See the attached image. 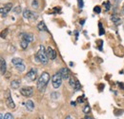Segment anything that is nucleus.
<instances>
[{"instance_id":"nucleus-1","label":"nucleus","mask_w":124,"mask_h":119,"mask_svg":"<svg viewBox=\"0 0 124 119\" xmlns=\"http://www.w3.org/2000/svg\"><path fill=\"white\" fill-rule=\"evenodd\" d=\"M50 80V74L47 72H43L37 80V89L39 91H43Z\"/></svg>"},{"instance_id":"nucleus-2","label":"nucleus","mask_w":124,"mask_h":119,"mask_svg":"<svg viewBox=\"0 0 124 119\" xmlns=\"http://www.w3.org/2000/svg\"><path fill=\"white\" fill-rule=\"evenodd\" d=\"M35 60L37 62H40L41 64L43 65H46L49 62V57H48V54H47V52L45 51V48L44 46H40L39 47V50L35 55Z\"/></svg>"},{"instance_id":"nucleus-3","label":"nucleus","mask_w":124,"mask_h":119,"mask_svg":"<svg viewBox=\"0 0 124 119\" xmlns=\"http://www.w3.org/2000/svg\"><path fill=\"white\" fill-rule=\"evenodd\" d=\"M62 84V77L59 74V73H56L55 74L53 75L52 77V85L54 89H58Z\"/></svg>"},{"instance_id":"nucleus-4","label":"nucleus","mask_w":124,"mask_h":119,"mask_svg":"<svg viewBox=\"0 0 124 119\" xmlns=\"http://www.w3.org/2000/svg\"><path fill=\"white\" fill-rule=\"evenodd\" d=\"M25 78H26L28 81H34V80L37 78V70L34 69V68H31V70L27 73Z\"/></svg>"},{"instance_id":"nucleus-5","label":"nucleus","mask_w":124,"mask_h":119,"mask_svg":"<svg viewBox=\"0 0 124 119\" xmlns=\"http://www.w3.org/2000/svg\"><path fill=\"white\" fill-rule=\"evenodd\" d=\"M20 93L25 97H31L33 94V89L31 87H23L20 89Z\"/></svg>"},{"instance_id":"nucleus-6","label":"nucleus","mask_w":124,"mask_h":119,"mask_svg":"<svg viewBox=\"0 0 124 119\" xmlns=\"http://www.w3.org/2000/svg\"><path fill=\"white\" fill-rule=\"evenodd\" d=\"M23 17H24L25 19H29V20H35V19L37 18V15L34 14L33 12L30 11V10L26 9V10H24V12H23Z\"/></svg>"},{"instance_id":"nucleus-7","label":"nucleus","mask_w":124,"mask_h":119,"mask_svg":"<svg viewBox=\"0 0 124 119\" xmlns=\"http://www.w3.org/2000/svg\"><path fill=\"white\" fill-rule=\"evenodd\" d=\"M13 9V4L12 3H6L2 8H1V16L2 17H6L8 13L11 12Z\"/></svg>"},{"instance_id":"nucleus-8","label":"nucleus","mask_w":124,"mask_h":119,"mask_svg":"<svg viewBox=\"0 0 124 119\" xmlns=\"http://www.w3.org/2000/svg\"><path fill=\"white\" fill-rule=\"evenodd\" d=\"M6 105H7V107H8V108H10V109H15V108H16V104H15V102L13 101V99H12V96H11V94H10L9 90H7Z\"/></svg>"},{"instance_id":"nucleus-9","label":"nucleus","mask_w":124,"mask_h":119,"mask_svg":"<svg viewBox=\"0 0 124 119\" xmlns=\"http://www.w3.org/2000/svg\"><path fill=\"white\" fill-rule=\"evenodd\" d=\"M46 52H47V54H48L49 59L54 60L56 58V52H55V51H54L52 47H48L46 49Z\"/></svg>"},{"instance_id":"nucleus-10","label":"nucleus","mask_w":124,"mask_h":119,"mask_svg":"<svg viewBox=\"0 0 124 119\" xmlns=\"http://www.w3.org/2000/svg\"><path fill=\"white\" fill-rule=\"evenodd\" d=\"M58 73H59V74L61 75L62 79H69L70 78V71H69V69H67V68H62L60 69L59 71H58Z\"/></svg>"},{"instance_id":"nucleus-11","label":"nucleus","mask_w":124,"mask_h":119,"mask_svg":"<svg viewBox=\"0 0 124 119\" xmlns=\"http://www.w3.org/2000/svg\"><path fill=\"white\" fill-rule=\"evenodd\" d=\"M22 38H23V39H26V40L29 41V42L33 41V35H32V33H30V32H25V33H23V34H22Z\"/></svg>"},{"instance_id":"nucleus-12","label":"nucleus","mask_w":124,"mask_h":119,"mask_svg":"<svg viewBox=\"0 0 124 119\" xmlns=\"http://www.w3.org/2000/svg\"><path fill=\"white\" fill-rule=\"evenodd\" d=\"M37 29H38V30H40V31H49L46 24L43 21H41V22H39L37 24Z\"/></svg>"},{"instance_id":"nucleus-13","label":"nucleus","mask_w":124,"mask_h":119,"mask_svg":"<svg viewBox=\"0 0 124 119\" xmlns=\"http://www.w3.org/2000/svg\"><path fill=\"white\" fill-rule=\"evenodd\" d=\"M25 105H26V109H27L29 112H32V111H33V109H34V104H33V102H32L31 100H28Z\"/></svg>"},{"instance_id":"nucleus-14","label":"nucleus","mask_w":124,"mask_h":119,"mask_svg":"<svg viewBox=\"0 0 124 119\" xmlns=\"http://www.w3.org/2000/svg\"><path fill=\"white\" fill-rule=\"evenodd\" d=\"M20 84H21V82L19 81V80H13L12 82H11V88L12 89H18L19 87H20Z\"/></svg>"},{"instance_id":"nucleus-15","label":"nucleus","mask_w":124,"mask_h":119,"mask_svg":"<svg viewBox=\"0 0 124 119\" xmlns=\"http://www.w3.org/2000/svg\"><path fill=\"white\" fill-rule=\"evenodd\" d=\"M30 44V42L29 41H27L26 39H21V41H20V47H21V49L22 50H26L27 48H28V46Z\"/></svg>"},{"instance_id":"nucleus-16","label":"nucleus","mask_w":124,"mask_h":119,"mask_svg":"<svg viewBox=\"0 0 124 119\" xmlns=\"http://www.w3.org/2000/svg\"><path fill=\"white\" fill-rule=\"evenodd\" d=\"M6 73V61L3 57H1V74L4 75Z\"/></svg>"},{"instance_id":"nucleus-17","label":"nucleus","mask_w":124,"mask_h":119,"mask_svg":"<svg viewBox=\"0 0 124 119\" xmlns=\"http://www.w3.org/2000/svg\"><path fill=\"white\" fill-rule=\"evenodd\" d=\"M15 67H16V70H17L18 72H20V73L24 72V71H25V69H26V67H25L24 63H20V64H17V65H16Z\"/></svg>"},{"instance_id":"nucleus-18","label":"nucleus","mask_w":124,"mask_h":119,"mask_svg":"<svg viewBox=\"0 0 124 119\" xmlns=\"http://www.w3.org/2000/svg\"><path fill=\"white\" fill-rule=\"evenodd\" d=\"M111 19H112V21L116 24V25H118V24H120V22H121V19L118 17V16H116V15H112L111 16Z\"/></svg>"},{"instance_id":"nucleus-19","label":"nucleus","mask_w":124,"mask_h":119,"mask_svg":"<svg viewBox=\"0 0 124 119\" xmlns=\"http://www.w3.org/2000/svg\"><path fill=\"white\" fill-rule=\"evenodd\" d=\"M69 84H70V86H71L72 88L75 89L76 84H77V79H75L74 77H70V78H69Z\"/></svg>"},{"instance_id":"nucleus-20","label":"nucleus","mask_w":124,"mask_h":119,"mask_svg":"<svg viewBox=\"0 0 124 119\" xmlns=\"http://www.w3.org/2000/svg\"><path fill=\"white\" fill-rule=\"evenodd\" d=\"M20 63H23V60L21 59V58H13L12 59V64L14 66H16L17 64H20Z\"/></svg>"},{"instance_id":"nucleus-21","label":"nucleus","mask_w":124,"mask_h":119,"mask_svg":"<svg viewBox=\"0 0 124 119\" xmlns=\"http://www.w3.org/2000/svg\"><path fill=\"white\" fill-rule=\"evenodd\" d=\"M31 7H32L33 9H37V8L39 7L38 1H37V0H32V2H31Z\"/></svg>"},{"instance_id":"nucleus-22","label":"nucleus","mask_w":124,"mask_h":119,"mask_svg":"<svg viewBox=\"0 0 124 119\" xmlns=\"http://www.w3.org/2000/svg\"><path fill=\"white\" fill-rule=\"evenodd\" d=\"M3 119H14V116L12 115V113L7 112V113L4 115V118H3Z\"/></svg>"},{"instance_id":"nucleus-23","label":"nucleus","mask_w":124,"mask_h":119,"mask_svg":"<svg viewBox=\"0 0 124 119\" xmlns=\"http://www.w3.org/2000/svg\"><path fill=\"white\" fill-rule=\"evenodd\" d=\"M51 97H52L53 99H57V98L59 97V93H58V92H53V93L51 94Z\"/></svg>"},{"instance_id":"nucleus-24","label":"nucleus","mask_w":124,"mask_h":119,"mask_svg":"<svg viewBox=\"0 0 124 119\" xmlns=\"http://www.w3.org/2000/svg\"><path fill=\"white\" fill-rule=\"evenodd\" d=\"M98 27H99V30H100V31H99V35H102V34L104 33V29L102 28V24H101L100 22L98 23Z\"/></svg>"},{"instance_id":"nucleus-25","label":"nucleus","mask_w":124,"mask_h":119,"mask_svg":"<svg viewBox=\"0 0 124 119\" xmlns=\"http://www.w3.org/2000/svg\"><path fill=\"white\" fill-rule=\"evenodd\" d=\"M93 12L96 13V14H100V13H101V8H100L99 6H96V7H94Z\"/></svg>"},{"instance_id":"nucleus-26","label":"nucleus","mask_w":124,"mask_h":119,"mask_svg":"<svg viewBox=\"0 0 124 119\" xmlns=\"http://www.w3.org/2000/svg\"><path fill=\"white\" fill-rule=\"evenodd\" d=\"M78 8H79V9H82L83 6H84L83 0H78Z\"/></svg>"},{"instance_id":"nucleus-27","label":"nucleus","mask_w":124,"mask_h":119,"mask_svg":"<svg viewBox=\"0 0 124 119\" xmlns=\"http://www.w3.org/2000/svg\"><path fill=\"white\" fill-rule=\"evenodd\" d=\"M14 12L16 13V14H20V12H21V6H17L16 8L14 9Z\"/></svg>"},{"instance_id":"nucleus-28","label":"nucleus","mask_w":124,"mask_h":119,"mask_svg":"<svg viewBox=\"0 0 124 119\" xmlns=\"http://www.w3.org/2000/svg\"><path fill=\"white\" fill-rule=\"evenodd\" d=\"M81 88V86H80V83H79V81H78V79H77V84H76V87H75V90H78V89H80Z\"/></svg>"},{"instance_id":"nucleus-29","label":"nucleus","mask_w":124,"mask_h":119,"mask_svg":"<svg viewBox=\"0 0 124 119\" xmlns=\"http://www.w3.org/2000/svg\"><path fill=\"white\" fill-rule=\"evenodd\" d=\"M90 111H91L90 106H86V107L84 108V110H83V112H84L85 113H89V112H90Z\"/></svg>"},{"instance_id":"nucleus-30","label":"nucleus","mask_w":124,"mask_h":119,"mask_svg":"<svg viewBox=\"0 0 124 119\" xmlns=\"http://www.w3.org/2000/svg\"><path fill=\"white\" fill-rule=\"evenodd\" d=\"M103 5H105L106 11H109V10H110V8H111V5H110V2H109V1L105 2V3H103Z\"/></svg>"},{"instance_id":"nucleus-31","label":"nucleus","mask_w":124,"mask_h":119,"mask_svg":"<svg viewBox=\"0 0 124 119\" xmlns=\"http://www.w3.org/2000/svg\"><path fill=\"white\" fill-rule=\"evenodd\" d=\"M7 32H8V29H6V30H3V31H2V33H1V37H2V38H4V34L6 35V34H7Z\"/></svg>"},{"instance_id":"nucleus-32","label":"nucleus","mask_w":124,"mask_h":119,"mask_svg":"<svg viewBox=\"0 0 124 119\" xmlns=\"http://www.w3.org/2000/svg\"><path fill=\"white\" fill-rule=\"evenodd\" d=\"M78 102H79V103H80V102H81V103H82V102H83V98H82V97H78Z\"/></svg>"},{"instance_id":"nucleus-33","label":"nucleus","mask_w":124,"mask_h":119,"mask_svg":"<svg viewBox=\"0 0 124 119\" xmlns=\"http://www.w3.org/2000/svg\"><path fill=\"white\" fill-rule=\"evenodd\" d=\"M84 22H85V19H82V20H80V23H79V24H80L81 26H83V25H84Z\"/></svg>"},{"instance_id":"nucleus-34","label":"nucleus","mask_w":124,"mask_h":119,"mask_svg":"<svg viewBox=\"0 0 124 119\" xmlns=\"http://www.w3.org/2000/svg\"><path fill=\"white\" fill-rule=\"evenodd\" d=\"M119 87H120L121 89H124V84H123V83H119Z\"/></svg>"},{"instance_id":"nucleus-35","label":"nucleus","mask_w":124,"mask_h":119,"mask_svg":"<svg viewBox=\"0 0 124 119\" xmlns=\"http://www.w3.org/2000/svg\"><path fill=\"white\" fill-rule=\"evenodd\" d=\"M85 119H93V118H92L90 115H88V114H87V115H86V117H85Z\"/></svg>"},{"instance_id":"nucleus-36","label":"nucleus","mask_w":124,"mask_h":119,"mask_svg":"<svg viewBox=\"0 0 124 119\" xmlns=\"http://www.w3.org/2000/svg\"><path fill=\"white\" fill-rule=\"evenodd\" d=\"M65 119H74V118H73V117H72L71 115H68V116H67V117H66Z\"/></svg>"},{"instance_id":"nucleus-37","label":"nucleus","mask_w":124,"mask_h":119,"mask_svg":"<svg viewBox=\"0 0 124 119\" xmlns=\"http://www.w3.org/2000/svg\"><path fill=\"white\" fill-rule=\"evenodd\" d=\"M37 119H41V118H37Z\"/></svg>"}]
</instances>
